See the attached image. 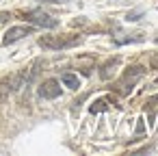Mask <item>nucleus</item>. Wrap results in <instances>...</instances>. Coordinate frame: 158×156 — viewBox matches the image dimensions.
I'll list each match as a JSON object with an SVG mask.
<instances>
[{
  "mask_svg": "<svg viewBox=\"0 0 158 156\" xmlns=\"http://www.w3.org/2000/svg\"><path fill=\"white\" fill-rule=\"evenodd\" d=\"M33 31H35L33 26H13V28H9V31H7V35L2 37V46H11V44H15V41H20V39H24V37H28Z\"/></svg>",
  "mask_w": 158,
  "mask_h": 156,
  "instance_id": "4",
  "label": "nucleus"
},
{
  "mask_svg": "<svg viewBox=\"0 0 158 156\" xmlns=\"http://www.w3.org/2000/svg\"><path fill=\"white\" fill-rule=\"evenodd\" d=\"M37 95L44 100H56L61 95V82L56 78H48L41 82V87L37 89Z\"/></svg>",
  "mask_w": 158,
  "mask_h": 156,
  "instance_id": "3",
  "label": "nucleus"
},
{
  "mask_svg": "<svg viewBox=\"0 0 158 156\" xmlns=\"http://www.w3.org/2000/svg\"><path fill=\"white\" fill-rule=\"evenodd\" d=\"M156 44H158V37H156Z\"/></svg>",
  "mask_w": 158,
  "mask_h": 156,
  "instance_id": "13",
  "label": "nucleus"
},
{
  "mask_svg": "<svg viewBox=\"0 0 158 156\" xmlns=\"http://www.w3.org/2000/svg\"><path fill=\"white\" fill-rule=\"evenodd\" d=\"M104 108H106V100H98L89 111H91V113H100V111H104Z\"/></svg>",
  "mask_w": 158,
  "mask_h": 156,
  "instance_id": "9",
  "label": "nucleus"
},
{
  "mask_svg": "<svg viewBox=\"0 0 158 156\" xmlns=\"http://www.w3.org/2000/svg\"><path fill=\"white\" fill-rule=\"evenodd\" d=\"M7 20H11V13H7V11L0 13V22H7Z\"/></svg>",
  "mask_w": 158,
  "mask_h": 156,
  "instance_id": "11",
  "label": "nucleus"
},
{
  "mask_svg": "<svg viewBox=\"0 0 158 156\" xmlns=\"http://www.w3.org/2000/svg\"><path fill=\"white\" fill-rule=\"evenodd\" d=\"M39 2H52V5H61V2H67V0H39Z\"/></svg>",
  "mask_w": 158,
  "mask_h": 156,
  "instance_id": "12",
  "label": "nucleus"
},
{
  "mask_svg": "<svg viewBox=\"0 0 158 156\" xmlns=\"http://www.w3.org/2000/svg\"><path fill=\"white\" fill-rule=\"evenodd\" d=\"M141 18H143V11H141V9H136V11H130V13L126 15V20H128V22H136V20H141Z\"/></svg>",
  "mask_w": 158,
  "mask_h": 156,
  "instance_id": "8",
  "label": "nucleus"
},
{
  "mask_svg": "<svg viewBox=\"0 0 158 156\" xmlns=\"http://www.w3.org/2000/svg\"><path fill=\"white\" fill-rule=\"evenodd\" d=\"M139 76H143V67L141 65H132V67H128L126 70V74H123V82H128V80H136Z\"/></svg>",
  "mask_w": 158,
  "mask_h": 156,
  "instance_id": "5",
  "label": "nucleus"
},
{
  "mask_svg": "<svg viewBox=\"0 0 158 156\" xmlns=\"http://www.w3.org/2000/svg\"><path fill=\"white\" fill-rule=\"evenodd\" d=\"M82 39L78 35L74 37H56V35H46L39 39V46L46 48V50H65V48H72V46H78Z\"/></svg>",
  "mask_w": 158,
  "mask_h": 156,
  "instance_id": "1",
  "label": "nucleus"
},
{
  "mask_svg": "<svg viewBox=\"0 0 158 156\" xmlns=\"http://www.w3.org/2000/svg\"><path fill=\"white\" fill-rule=\"evenodd\" d=\"M26 22H31L33 26H41V28H56L59 26V20H54L52 15H48L46 11L41 9H31V11H24L22 13Z\"/></svg>",
  "mask_w": 158,
  "mask_h": 156,
  "instance_id": "2",
  "label": "nucleus"
},
{
  "mask_svg": "<svg viewBox=\"0 0 158 156\" xmlns=\"http://www.w3.org/2000/svg\"><path fill=\"white\" fill-rule=\"evenodd\" d=\"M117 63H119V57H115V59H110V61H108L106 65H102V72H100V76H102L104 80H106V78H110V72H113L110 67H115Z\"/></svg>",
  "mask_w": 158,
  "mask_h": 156,
  "instance_id": "7",
  "label": "nucleus"
},
{
  "mask_svg": "<svg viewBox=\"0 0 158 156\" xmlns=\"http://www.w3.org/2000/svg\"><path fill=\"white\" fill-rule=\"evenodd\" d=\"M145 132V124H143V119H139V124H136V134H143Z\"/></svg>",
  "mask_w": 158,
  "mask_h": 156,
  "instance_id": "10",
  "label": "nucleus"
},
{
  "mask_svg": "<svg viewBox=\"0 0 158 156\" xmlns=\"http://www.w3.org/2000/svg\"><path fill=\"white\" fill-rule=\"evenodd\" d=\"M61 80H63V85H65V87H69V89H78V87H80V80H78V76H76V74L65 72V74L61 76Z\"/></svg>",
  "mask_w": 158,
  "mask_h": 156,
  "instance_id": "6",
  "label": "nucleus"
}]
</instances>
